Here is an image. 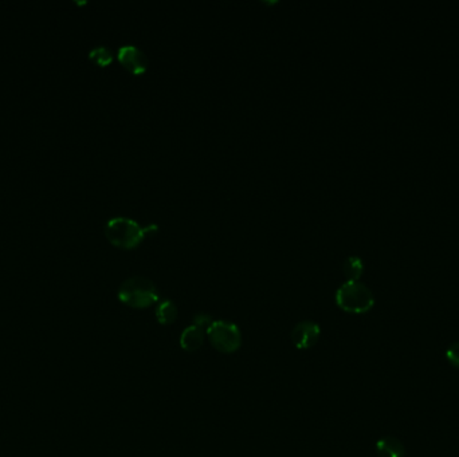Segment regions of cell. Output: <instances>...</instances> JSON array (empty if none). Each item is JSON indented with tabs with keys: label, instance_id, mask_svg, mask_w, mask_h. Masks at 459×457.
Segmentation results:
<instances>
[{
	"label": "cell",
	"instance_id": "cell-3",
	"mask_svg": "<svg viewBox=\"0 0 459 457\" xmlns=\"http://www.w3.org/2000/svg\"><path fill=\"white\" fill-rule=\"evenodd\" d=\"M105 235L115 247L128 250L140 244L145 236V229L130 217L117 216L106 223Z\"/></svg>",
	"mask_w": 459,
	"mask_h": 457
},
{
	"label": "cell",
	"instance_id": "cell-8",
	"mask_svg": "<svg viewBox=\"0 0 459 457\" xmlns=\"http://www.w3.org/2000/svg\"><path fill=\"white\" fill-rule=\"evenodd\" d=\"M376 453L379 457H404L406 446L394 436H385L376 443Z\"/></svg>",
	"mask_w": 459,
	"mask_h": 457
},
{
	"label": "cell",
	"instance_id": "cell-7",
	"mask_svg": "<svg viewBox=\"0 0 459 457\" xmlns=\"http://www.w3.org/2000/svg\"><path fill=\"white\" fill-rule=\"evenodd\" d=\"M207 329L202 326L192 323L190 328L181 332L180 337V346L186 352H196L203 346L204 340H205Z\"/></svg>",
	"mask_w": 459,
	"mask_h": 457
},
{
	"label": "cell",
	"instance_id": "cell-9",
	"mask_svg": "<svg viewBox=\"0 0 459 457\" xmlns=\"http://www.w3.org/2000/svg\"><path fill=\"white\" fill-rule=\"evenodd\" d=\"M154 314L162 325H171L178 317V308L172 301L164 299L157 305Z\"/></svg>",
	"mask_w": 459,
	"mask_h": 457
},
{
	"label": "cell",
	"instance_id": "cell-4",
	"mask_svg": "<svg viewBox=\"0 0 459 457\" xmlns=\"http://www.w3.org/2000/svg\"><path fill=\"white\" fill-rule=\"evenodd\" d=\"M211 345L220 353H234L242 345V334L237 325L229 320H212L207 329Z\"/></svg>",
	"mask_w": 459,
	"mask_h": 457
},
{
	"label": "cell",
	"instance_id": "cell-5",
	"mask_svg": "<svg viewBox=\"0 0 459 457\" xmlns=\"http://www.w3.org/2000/svg\"><path fill=\"white\" fill-rule=\"evenodd\" d=\"M118 59L124 67L133 74H141L145 73L148 69V57L140 47L135 45H124L118 49Z\"/></svg>",
	"mask_w": 459,
	"mask_h": 457
},
{
	"label": "cell",
	"instance_id": "cell-2",
	"mask_svg": "<svg viewBox=\"0 0 459 457\" xmlns=\"http://www.w3.org/2000/svg\"><path fill=\"white\" fill-rule=\"evenodd\" d=\"M336 303L351 314H364L375 305L370 289L358 280H346L336 291Z\"/></svg>",
	"mask_w": 459,
	"mask_h": 457
},
{
	"label": "cell",
	"instance_id": "cell-1",
	"mask_svg": "<svg viewBox=\"0 0 459 457\" xmlns=\"http://www.w3.org/2000/svg\"><path fill=\"white\" fill-rule=\"evenodd\" d=\"M118 299L133 308H145L159 301V291L152 280L145 277H130L118 289Z\"/></svg>",
	"mask_w": 459,
	"mask_h": 457
},
{
	"label": "cell",
	"instance_id": "cell-10",
	"mask_svg": "<svg viewBox=\"0 0 459 457\" xmlns=\"http://www.w3.org/2000/svg\"><path fill=\"white\" fill-rule=\"evenodd\" d=\"M364 271L363 260L358 256H348L344 262V274L348 280H358Z\"/></svg>",
	"mask_w": 459,
	"mask_h": 457
},
{
	"label": "cell",
	"instance_id": "cell-12",
	"mask_svg": "<svg viewBox=\"0 0 459 457\" xmlns=\"http://www.w3.org/2000/svg\"><path fill=\"white\" fill-rule=\"evenodd\" d=\"M447 361L454 366L459 369V341L451 343L446 350Z\"/></svg>",
	"mask_w": 459,
	"mask_h": 457
},
{
	"label": "cell",
	"instance_id": "cell-11",
	"mask_svg": "<svg viewBox=\"0 0 459 457\" xmlns=\"http://www.w3.org/2000/svg\"><path fill=\"white\" fill-rule=\"evenodd\" d=\"M89 58L93 62H96L100 66H108L113 61V54L109 47L100 45L90 50Z\"/></svg>",
	"mask_w": 459,
	"mask_h": 457
},
{
	"label": "cell",
	"instance_id": "cell-6",
	"mask_svg": "<svg viewBox=\"0 0 459 457\" xmlns=\"http://www.w3.org/2000/svg\"><path fill=\"white\" fill-rule=\"evenodd\" d=\"M321 330L317 323L312 320L300 322L292 331V342L300 350L313 347L319 341Z\"/></svg>",
	"mask_w": 459,
	"mask_h": 457
}]
</instances>
